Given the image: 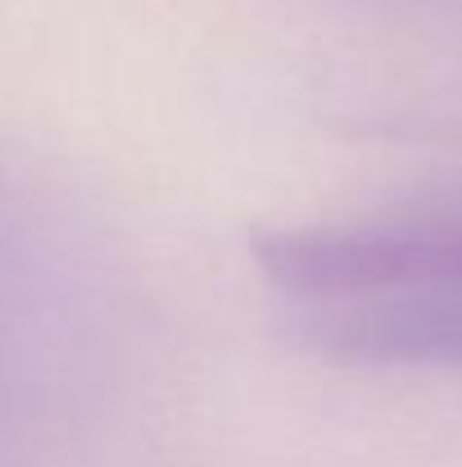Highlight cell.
<instances>
[{"label": "cell", "mask_w": 462, "mask_h": 467, "mask_svg": "<svg viewBox=\"0 0 462 467\" xmlns=\"http://www.w3.org/2000/svg\"><path fill=\"white\" fill-rule=\"evenodd\" d=\"M254 264L263 277L308 305H358L413 291L462 286V223H358L259 232Z\"/></svg>", "instance_id": "1"}]
</instances>
